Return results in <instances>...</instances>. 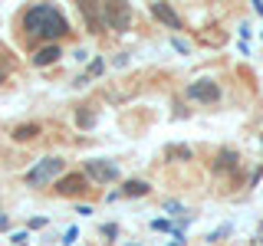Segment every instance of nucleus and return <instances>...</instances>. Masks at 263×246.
<instances>
[{
	"mask_svg": "<svg viewBox=\"0 0 263 246\" xmlns=\"http://www.w3.org/2000/svg\"><path fill=\"white\" fill-rule=\"evenodd\" d=\"M16 27H20V36L23 43L30 46V53L36 46H46V43H60L72 33L69 27V16L63 13V7L56 4H33V7H23L20 16H16Z\"/></svg>",
	"mask_w": 263,
	"mask_h": 246,
	"instance_id": "1",
	"label": "nucleus"
},
{
	"mask_svg": "<svg viewBox=\"0 0 263 246\" xmlns=\"http://www.w3.org/2000/svg\"><path fill=\"white\" fill-rule=\"evenodd\" d=\"M66 174V161L60 158V154H46V158L33 161V168L27 171V187H33V191H43V187L56 184Z\"/></svg>",
	"mask_w": 263,
	"mask_h": 246,
	"instance_id": "2",
	"label": "nucleus"
},
{
	"mask_svg": "<svg viewBox=\"0 0 263 246\" xmlns=\"http://www.w3.org/2000/svg\"><path fill=\"white\" fill-rule=\"evenodd\" d=\"M79 171L89 177V184H99V187H105V184H112V180H119V177H122L119 164L109 161V158H86Z\"/></svg>",
	"mask_w": 263,
	"mask_h": 246,
	"instance_id": "3",
	"label": "nucleus"
},
{
	"mask_svg": "<svg viewBox=\"0 0 263 246\" xmlns=\"http://www.w3.org/2000/svg\"><path fill=\"white\" fill-rule=\"evenodd\" d=\"M184 95H187V102H197V105H217L220 95H224V89H220L217 79L201 76V79H194V82L184 86Z\"/></svg>",
	"mask_w": 263,
	"mask_h": 246,
	"instance_id": "4",
	"label": "nucleus"
},
{
	"mask_svg": "<svg viewBox=\"0 0 263 246\" xmlns=\"http://www.w3.org/2000/svg\"><path fill=\"white\" fill-rule=\"evenodd\" d=\"M240 151L237 148H230V145H224V148H217V154H214V161H211V171L217 177H240Z\"/></svg>",
	"mask_w": 263,
	"mask_h": 246,
	"instance_id": "5",
	"label": "nucleus"
},
{
	"mask_svg": "<svg viewBox=\"0 0 263 246\" xmlns=\"http://www.w3.org/2000/svg\"><path fill=\"white\" fill-rule=\"evenodd\" d=\"M102 20H105V30L125 33V30H132L135 10H132L128 4H102Z\"/></svg>",
	"mask_w": 263,
	"mask_h": 246,
	"instance_id": "6",
	"label": "nucleus"
},
{
	"mask_svg": "<svg viewBox=\"0 0 263 246\" xmlns=\"http://www.w3.org/2000/svg\"><path fill=\"white\" fill-rule=\"evenodd\" d=\"M53 191L60 197H82L89 191V177L82 174V171H66V174L53 184Z\"/></svg>",
	"mask_w": 263,
	"mask_h": 246,
	"instance_id": "7",
	"label": "nucleus"
},
{
	"mask_svg": "<svg viewBox=\"0 0 263 246\" xmlns=\"http://www.w3.org/2000/svg\"><path fill=\"white\" fill-rule=\"evenodd\" d=\"M63 56V43H46V46H36L30 53V66L33 69H49V66H56Z\"/></svg>",
	"mask_w": 263,
	"mask_h": 246,
	"instance_id": "8",
	"label": "nucleus"
},
{
	"mask_svg": "<svg viewBox=\"0 0 263 246\" xmlns=\"http://www.w3.org/2000/svg\"><path fill=\"white\" fill-rule=\"evenodd\" d=\"M76 10H79V16H82V23H86V30L92 33V36H102V33H105L102 4H76Z\"/></svg>",
	"mask_w": 263,
	"mask_h": 246,
	"instance_id": "9",
	"label": "nucleus"
},
{
	"mask_svg": "<svg viewBox=\"0 0 263 246\" xmlns=\"http://www.w3.org/2000/svg\"><path fill=\"white\" fill-rule=\"evenodd\" d=\"M148 13H152L158 23H164L168 30H175V33L184 30V20H181V13H178L171 4H148Z\"/></svg>",
	"mask_w": 263,
	"mask_h": 246,
	"instance_id": "10",
	"label": "nucleus"
},
{
	"mask_svg": "<svg viewBox=\"0 0 263 246\" xmlns=\"http://www.w3.org/2000/svg\"><path fill=\"white\" fill-rule=\"evenodd\" d=\"M40 131H43L40 121H23V125H13L10 138H13L16 145H30V141H36V138H40Z\"/></svg>",
	"mask_w": 263,
	"mask_h": 246,
	"instance_id": "11",
	"label": "nucleus"
},
{
	"mask_svg": "<svg viewBox=\"0 0 263 246\" xmlns=\"http://www.w3.org/2000/svg\"><path fill=\"white\" fill-rule=\"evenodd\" d=\"M119 191H122V197H148L152 194V184H148L145 177H128Z\"/></svg>",
	"mask_w": 263,
	"mask_h": 246,
	"instance_id": "12",
	"label": "nucleus"
},
{
	"mask_svg": "<svg viewBox=\"0 0 263 246\" xmlns=\"http://www.w3.org/2000/svg\"><path fill=\"white\" fill-rule=\"evenodd\" d=\"M164 161L187 164V161H194V148L191 145H168V148H164Z\"/></svg>",
	"mask_w": 263,
	"mask_h": 246,
	"instance_id": "13",
	"label": "nucleus"
},
{
	"mask_svg": "<svg viewBox=\"0 0 263 246\" xmlns=\"http://www.w3.org/2000/svg\"><path fill=\"white\" fill-rule=\"evenodd\" d=\"M99 125V112L92 109V105H79L76 109V128L79 131H89V128H96Z\"/></svg>",
	"mask_w": 263,
	"mask_h": 246,
	"instance_id": "14",
	"label": "nucleus"
},
{
	"mask_svg": "<svg viewBox=\"0 0 263 246\" xmlns=\"http://www.w3.org/2000/svg\"><path fill=\"white\" fill-rule=\"evenodd\" d=\"M230 233H234V227H230V223H224V227H217V230H211V233L208 236H204V243H224L227 240V236Z\"/></svg>",
	"mask_w": 263,
	"mask_h": 246,
	"instance_id": "15",
	"label": "nucleus"
},
{
	"mask_svg": "<svg viewBox=\"0 0 263 246\" xmlns=\"http://www.w3.org/2000/svg\"><path fill=\"white\" fill-rule=\"evenodd\" d=\"M152 230L155 233H178V223H171V217H155Z\"/></svg>",
	"mask_w": 263,
	"mask_h": 246,
	"instance_id": "16",
	"label": "nucleus"
},
{
	"mask_svg": "<svg viewBox=\"0 0 263 246\" xmlns=\"http://www.w3.org/2000/svg\"><path fill=\"white\" fill-rule=\"evenodd\" d=\"M102 72H105V59H102V56H96V59L89 63V69H86V79L92 82L96 76H102Z\"/></svg>",
	"mask_w": 263,
	"mask_h": 246,
	"instance_id": "17",
	"label": "nucleus"
},
{
	"mask_svg": "<svg viewBox=\"0 0 263 246\" xmlns=\"http://www.w3.org/2000/svg\"><path fill=\"white\" fill-rule=\"evenodd\" d=\"M164 213H171V217H181V220L187 217V213H184V207H181L178 200H164Z\"/></svg>",
	"mask_w": 263,
	"mask_h": 246,
	"instance_id": "18",
	"label": "nucleus"
},
{
	"mask_svg": "<svg viewBox=\"0 0 263 246\" xmlns=\"http://www.w3.org/2000/svg\"><path fill=\"white\" fill-rule=\"evenodd\" d=\"M171 46H175L181 56H191V43H187V39H181V36H171Z\"/></svg>",
	"mask_w": 263,
	"mask_h": 246,
	"instance_id": "19",
	"label": "nucleus"
},
{
	"mask_svg": "<svg viewBox=\"0 0 263 246\" xmlns=\"http://www.w3.org/2000/svg\"><path fill=\"white\" fill-rule=\"evenodd\" d=\"M30 240V230H16V233H10V246H27Z\"/></svg>",
	"mask_w": 263,
	"mask_h": 246,
	"instance_id": "20",
	"label": "nucleus"
},
{
	"mask_svg": "<svg viewBox=\"0 0 263 246\" xmlns=\"http://www.w3.org/2000/svg\"><path fill=\"white\" fill-rule=\"evenodd\" d=\"M46 223H49L46 217H30V220H27V230H30V233H33V230H43Z\"/></svg>",
	"mask_w": 263,
	"mask_h": 246,
	"instance_id": "21",
	"label": "nucleus"
},
{
	"mask_svg": "<svg viewBox=\"0 0 263 246\" xmlns=\"http://www.w3.org/2000/svg\"><path fill=\"white\" fill-rule=\"evenodd\" d=\"M76 240H79V230H76V227H69V230L63 233V246H72Z\"/></svg>",
	"mask_w": 263,
	"mask_h": 246,
	"instance_id": "22",
	"label": "nucleus"
},
{
	"mask_svg": "<svg viewBox=\"0 0 263 246\" xmlns=\"http://www.w3.org/2000/svg\"><path fill=\"white\" fill-rule=\"evenodd\" d=\"M102 236H119V223H102Z\"/></svg>",
	"mask_w": 263,
	"mask_h": 246,
	"instance_id": "23",
	"label": "nucleus"
},
{
	"mask_svg": "<svg viewBox=\"0 0 263 246\" xmlns=\"http://www.w3.org/2000/svg\"><path fill=\"white\" fill-rule=\"evenodd\" d=\"M76 213L79 217H89V213H96V207L92 203H76Z\"/></svg>",
	"mask_w": 263,
	"mask_h": 246,
	"instance_id": "24",
	"label": "nucleus"
},
{
	"mask_svg": "<svg viewBox=\"0 0 263 246\" xmlns=\"http://www.w3.org/2000/svg\"><path fill=\"white\" fill-rule=\"evenodd\" d=\"M112 63H115V66H128V53H119V56H115Z\"/></svg>",
	"mask_w": 263,
	"mask_h": 246,
	"instance_id": "25",
	"label": "nucleus"
},
{
	"mask_svg": "<svg viewBox=\"0 0 263 246\" xmlns=\"http://www.w3.org/2000/svg\"><path fill=\"white\" fill-rule=\"evenodd\" d=\"M237 33H240V43H247V39H250V27H247V23H243V27L237 30Z\"/></svg>",
	"mask_w": 263,
	"mask_h": 246,
	"instance_id": "26",
	"label": "nucleus"
},
{
	"mask_svg": "<svg viewBox=\"0 0 263 246\" xmlns=\"http://www.w3.org/2000/svg\"><path fill=\"white\" fill-rule=\"evenodd\" d=\"M105 200H109V203L112 200H122V191H109V194H105Z\"/></svg>",
	"mask_w": 263,
	"mask_h": 246,
	"instance_id": "27",
	"label": "nucleus"
},
{
	"mask_svg": "<svg viewBox=\"0 0 263 246\" xmlns=\"http://www.w3.org/2000/svg\"><path fill=\"white\" fill-rule=\"evenodd\" d=\"M0 230H10V217L7 213H0Z\"/></svg>",
	"mask_w": 263,
	"mask_h": 246,
	"instance_id": "28",
	"label": "nucleus"
},
{
	"mask_svg": "<svg viewBox=\"0 0 263 246\" xmlns=\"http://www.w3.org/2000/svg\"><path fill=\"white\" fill-rule=\"evenodd\" d=\"M253 10H257V13L263 16V4H260V0H253Z\"/></svg>",
	"mask_w": 263,
	"mask_h": 246,
	"instance_id": "29",
	"label": "nucleus"
},
{
	"mask_svg": "<svg viewBox=\"0 0 263 246\" xmlns=\"http://www.w3.org/2000/svg\"><path fill=\"white\" fill-rule=\"evenodd\" d=\"M4 82H7V72H4V69H0V86H4Z\"/></svg>",
	"mask_w": 263,
	"mask_h": 246,
	"instance_id": "30",
	"label": "nucleus"
},
{
	"mask_svg": "<svg viewBox=\"0 0 263 246\" xmlns=\"http://www.w3.org/2000/svg\"><path fill=\"white\" fill-rule=\"evenodd\" d=\"M260 148H263V135H260Z\"/></svg>",
	"mask_w": 263,
	"mask_h": 246,
	"instance_id": "31",
	"label": "nucleus"
},
{
	"mask_svg": "<svg viewBox=\"0 0 263 246\" xmlns=\"http://www.w3.org/2000/svg\"><path fill=\"white\" fill-rule=\"evenodd\" d=\"M260 36H263V33H260Z\"/></svg>",
	"mask_w": 263,
	"mask_h": 246,
	"instance_id": "32",
	"label": "nucleus"
},
{
	"mask_svg": "<svg viewBox=\"0 0 263 246\" xmlns=\"http://www.w3.org/2000/svg\"><path fill=\"white\" fill-rule=\"evenodd\" d=\"M0 213H4V210H0Z\"/></svg>",
	"mask_w": 263,
	"mask_h": 246,
	"instance_id": "33",
	"label": "nucleus"
}]
</instances>
